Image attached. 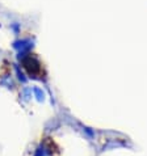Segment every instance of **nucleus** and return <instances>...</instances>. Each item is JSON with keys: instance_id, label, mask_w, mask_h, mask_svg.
<instances>
[{"instance_id": "5", "label": "nucleus", "mask_w": 147, "mask_h": 156, "mask_svg": "<svg viewBox=\"0 0 147 156\" xmlns=\"http://www.w3.org/2000/svg\"><path fill=\"white\" fill-rule=\"evenodd\" d=\"M23 97L25 101H29L32 98V88H24L23 89Z\"/></svg>"}, {"instance_id": "3", "label": "nucleus", "mask_w": 147, "mask_h": 156, "mask_svg": "<svg viewBox=\"0 0 147 156\" xmlns=\"http://www.w3.org/2000/svg\"><path fill=\"white\" fill-rule=\"evenodd\" d=\"M32 92H33L34 97H36V100H37L38 102H44L45 101V92L41 88H38V87H34V88H32Z\"/></svg>"}, {"instance_id": "1", "label": "nucleus", "mask_w": 147, "mask_h": 156, "mask_svg": "<svg viewBox=\"0 0 147 156\" xmlns=\"http://www.w3.org/2000/svg\"><path fill=\"white\" fill-rule=\"evenodd\" d=\"M17 59L21 62V66L25 68L29 77L36 79L37 75L41 73V62L36 57L30 55L29 53H19Z\"/></svg>"}, {"instance_id": "4", "label": "nucleus", "mask_w": 147, "mask_h": 156, "mask_svg": "<svg viewBox=\"0 0 147 156\" xmlns=\"http://www.w3.org/2000/svg\"><path fill=\"white\" fill-rule=\"evenodd\" d=\"M15 71H16V75H17V79H19L21 83H27L28 79L27 76H25V73L20 70V66H17V64H15Z\"/></svg>"}, {"instance_id": "6", "label": "nucleus", "mask_w": 147, "mask_h": 156, "mask_svg": "<svg viewBox=\"0 0 147 156\" xmlns=\"http://www.w3.org/2000/svg\"><path fill=\"white\" fill-rule=\"evenodd\" d=\"M11 28H12V30L15 32V34H19V32H20V24L15 23V24H12V25H11Z\"/></svg>"}, {"instance_id": "2", "label": "nucleus", "mask_w": 147, "mask_h": 156, "mask_svg": "<svg viewBox=\"0 0 147 156\" xmlns=\"http://www.w3.org/2000/svg\"><path fill=\"white\" fill-rule=\"evenodd\" d=\"M13 49L19 50V53H29V50L33 47V41L29 38H24V40H19L13 42Z\"/></svg>"}]
</instances>
